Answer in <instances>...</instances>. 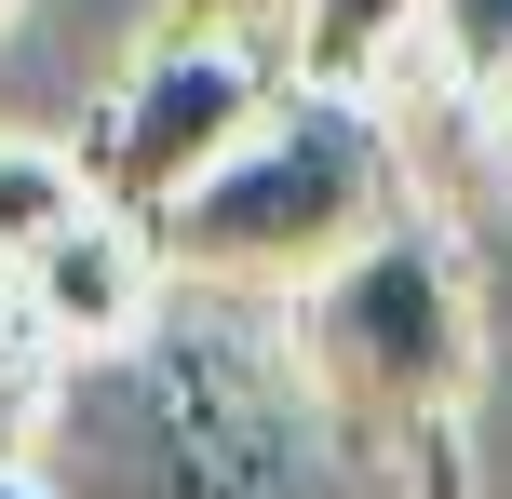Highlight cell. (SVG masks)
Returning <instances> with one entry per match:
<instances>
[{"mask_svg": "<svg viewBox=\"0 0 512 499\" xmlns=\"http://www.w3.org/2000/svg\"><path fill=\"white\" fill-rule=\"evenodd\" d=\"M351 419L310 392L297 338L230 311V284H176L122 351H81L41 392L54 499H378Z\"/></svg>", "mask_w": 512, "mask_h": 499, "instance_id": "obj_1", "label": "cell"}, {"mask_svg": "<svg viewBox=\"0 0 512 499\" xmlns=\"http://www.w3.org/2000/svg\"><path fill=\"white\" fill-rule=\"evenodd\" d=\"M364 230H391V149L364 122V95H270V122L189 189L176 216H149L176 284H310Z\"/></svg>", "mask_w": 512, "mask_h": 499, "instance_id": "obj_2", "label": "cell"}, {"mask_svg": "<svg viewBox=\"0 0 512 499\" xmlns=\"http://www.w3.org/2000/svg\"><path fill=\"white\" fill-rule=\"evenodd\" d=\"M283 338H297L310 392H324L364 446H391V459H418L445 419H459V392H472V297H459V257H445L432 230H405V216L364 230L337 270H310Z\"/></svg>", "mask_w": 512, "mask_h": 499, "instance_id": "obj_3", "label": "cell"}, {"mask_svg": "<svg viewBox=\"0 0 512 499\" xmlns=\"http://www.w3.org/2000/svg\"><path fill=\"white\" fill-rule=\"evenodd\" d=\"M270 41H162L149 68L122 81V108L95 122V149H81V176H95L108 216H176L189 189L216 176V162L243 149L256 122H270Z\"/></svg>", "mask_w": 512, "mask_h": 499, "instance_id": "obj_4", "label": "cell"}, {"mask_svg": "<svg viewBox=\"0 0 512 499\" xmlns=\"http://www.w3.org/2000/svg\"><path fill=\"white\" fill-rule=\"evenodd\" d=\"M0 297H14V324L54 351V365H81V351H122L135 324L176 297V270H162V243L135 230V216L81 203L68 230L41 243V257H14V270H0Z\"/></svg>", "mask_w": 512, "mask_h": 499, "instance_id": "obj_5", "label": "cell"}, {"mask_svg": "<svg viewBox=\"0 0 512 499\" xmlns=\"http://www.w3.org/2000/svg\"><path fill=\"white\" fill-rule=\"evenodd\" d=\"M405 41H432V0H297V27H283L310 95H378Z\"/></svg>", "mask_w": 512, "mask_h": 499, "instance_id": "obj_6", "label": "cell"}, {"mask_svg": "<svg viewBox=\"0 0 512 499\" xmlns=\"http://www.w3.org/2000/svg\"><path fill=\"white\" fill-rule=\"evenodd\" d=\"M95 203V176H81L68 149H41V135H0V270L14 257H41L68 216Z\"/></svg>", "mask_w": 512, "mask_h": 499, "instance_id": "obj_7", "label": "cell"}, {"mask_svg": "<svg viewBox=\"0 0 512 499\" xmlns=\"http://www.w3.org/2000/svg\"><path fill=\"white\" fill-rule=\"evenodd\" d=\"M432 54L459 68V95L512 108V0H432Z\"/></svg>", "mask_w": 512, "mask_h": 499, "instance_id": "obj_8", "label": "cell"}, {"mask_svg": "<svg viewBox=\"0 0 512 499\" xmlns=\"http://www.w3.org/2000/svg\"><path fill=\"white\" fill-rule=\"evenodd\" d=\"M283 27H297V0H176L162 41H283Z\"/></svg>", "mask_w": 512, "mask_h": 499, "instance_id": "obj_9", "label": "cell"}, {"mask_svg": "<svg viewBox=\"0 0 512 499\" xmlns=\"http://www.w3.org/2000/svg\"><path fill=\"white\" fill-rule=\"evenodd\" d=\"M0 499H54V486H41V459H14V446H0Z\"/></svg>", "mask_w": 512, "mask_h": 499, "instance_id": "obj_10", "label": "cell"}]
</instances>
